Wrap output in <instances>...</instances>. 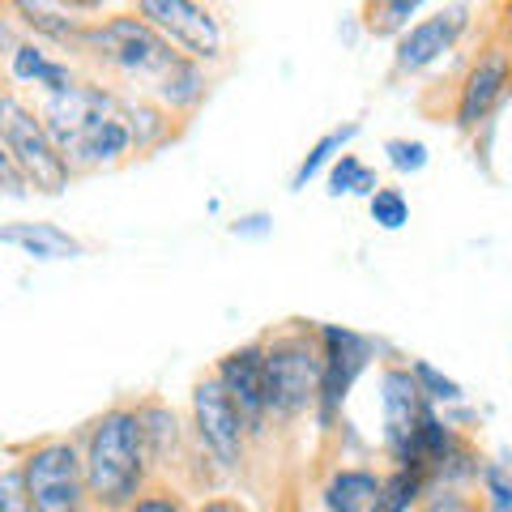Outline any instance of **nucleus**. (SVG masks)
<instances>
[{
    "mask_svg": "<svg viewBox=\"0 0 512 512\" xmlns=\"http://www.w3.org/2000/svg\"><path fill=\"white\" fill-rule=\"evenodd\" d=\"M47 60H52V52H47L43 43H35V39L13 43V52H9V73H13V82L39 86V77H43V69H47Z\"/></svg>",
    "mask_w": 512,
    "mask_h": 512,
    "instance_id": "nucleus-28",
    "label": "nucleus"
},
{
    "mask_svg": "<svg viewBox=\"0 0 512 512\" xmlns=\"http://www.w3.org/2000/svg\"><path fill=\"white\" fill-rule=\"evenodd\" d=\"M419 9V0H372V5H363V30L376 39H397L410 18H419Z\"/></svg>",
    "mask_w": 512,
    "mask_h": 512,
    "instance_id": "nucleus-23",
    "label": "nucleus"
},
{
    "mask_svg": "<svg viewBox=\"0 0 512 512\" xmlns=\"http://www.w3.org/2000/svg\"><path fill=\"white\" fill-rule=\"evenodd\" d=\"M406 367H410V376H414V384L423 389V397L431 406H457V402H466V389L453 380V376H444L436 363L431 359H406Z\"/></svg>",
    "mask_w": 512,
    "mask_h": 512,
    "instance_id": "nucleus-24",
    "label": "nucleus"
},
{
    "mask_svg": "<svg viewBox=\"0 0 512 512\" xmlns=\"http://www.w3.org/2000/svg\"><path fill=\"white\" fill-rule=\"evenodd\" d=\"M265 350L261 338H252L244 346H231L210 372L218 376V384L227 389V397L235 402L239 419H244L248 436L252 440H265L269 436V406H265Z\"/></svg>",
    "mask_w": 512,
    "mask_h": 512,
    "instance_id": "nucleus-13",
    "label": "nucleus"
},
{
    "mask_svg": "<svg viewBox=\"0 0 512 512\" xmlns=\"http://www.w3.org/2000/svg\"><path fill=\"white\" fill-rule=\"evenodd\" d=\"M384 158H389V167L397 175H419L431 154H427V146L419 137H389L384 141Z\"/></svg>",
    "mask_w": 512,
    "mask_h": 512,
    "instance_id": "nucleus-29",
    "label": "nucleus"
},
{
    "mask_svg": "<svg viewBox=\"0 0 512 512\" xmlns=\"http://www.w3.org/2000/svg\"><path fill=\"white\" fill-rule=\"evenodd\" d=\"M325 180H329V197H372V192L380 188L376 171L367 167L359 154H350V150L333 158V167L325 171Z\"/></svg>",
    "mask_w": 512,
    "mask_h": 512,
    "instance_id": "nucleus-22",
    "label": "nucleus"
},
{
    "mask_svg": "<svg viewBox=\"0 0 512 512\" xmlns=\"http://www.w3.org/2000/svg\"><path fill=\"white\" fill-rule=\"evenodd\" d=\"M128 128H133V154H154L163 150L167 141H175L180 133V120L167 116L158 103L141 99V94H128Z\"/></svg>",
    "mask_w": 512,
    "mask_h": 512,
    "instance_id": "nucleus-19",
    "label": "nucleus"
},
{
    "mask_svg": "<svg viewBox=\"0 0 512 512\" xmlns=\"http://www.w3.org/2000/svg\"><path fill=\"white\" fill-rule=\"evenodd\" d=\"M0 244L22 248L35 261H69V256H82V239H73L56 222H0Z\"/></svg>",
    "mask_w": 512,
    "mask_h": 512,
    "instance_id": "nucleus-17",
    "label": "nucleus"
},
{
    "mask_svg": "<svg viewBox=\"0 0 512 512\" xmlns=\"http://www.w3.org/2000/svg\"><path fill=\"white\" fill-rule=\"evenodd\" d=\"M0 146H5V154L26 175L30 192L60 197V192L73 184V171L60 158V150L52 146V137H47L39 107L22 99L18 90H0Z\"/></svg>",
    "mask_w": 512,
    "mask_h": 512,
    "instance_id": "nucleus-6",
    "label": "nucleus"
},
{
    "mask_svg": "<svg viewBox=\"0 0 512 512\" xmlns=\"http://www.w3.org/2000/svg\"><path fill=\"white\" fill-rule=\"evenodd\" d=\"M77 56L90 60L94 69H103L107 77H116V82H124L128 94H141V99H150L154 86L175 69V60H188L150 22H141L133 9L94 18L86 26L82 43H77Z\"/></svg>",
    "mask_w": 512,
    "mask_h": 512,
    "instance_id": "nucleus-3",
    "label": "nucleus"
},
{
    "mask_svg": "<svg viewBox=\"0 0 512 512\" xmlns=\"http://www.w3.org/2000/svg\"><path fill=\"white\" fill-rule=\"evenodd\" d=\"M18 466L35 512H94L77 436H39L22 448Z\"/></svg>",
    "mask_w": 512,
    "mask_h": 512,
    "instance_id": "nucleus-7",
    "label": "nucleus"
},
{
    "mask_svg": "<svg viewBox=\"0 0 512 512\" xmlns=\"http://www.w3.org/2000/svg\"><path fill=\"white\" fill-rule=\"evenodd\" d=\"M0 197H13V201H22L30 197V184H26V175L18 171V163L5 154V146H0Z\"/></svg>",
    "mask_w": 512,
    "mask_h": 512,
    "instance_id": "nucleus-32",
    "label": "nucleus"
},
{
    "mask_svg": "<svg viewBox=\"0 0 512 512\" xmlns=\"http://www.w3.org/2000/svg\"><path fill=\"white\" fill-rule=\"evenodd\" d=\"M0 512H35L18 461H0Z\"/></svg>",
    "mask_w": 512,
    "mask_h": 512,
    "instance_id": "nucleus-31",
    "label": "nucleus"
},
{
    "mask_svg": "<svg viewBox=\"0 0 512 512\" xmlns=\"http://www.w3.org/2000/svg\"><path fill=\"white\" fill-rule=\"evenodd\" d=\"M13 13H18V22L35 35V43H56L64 47V52H77V43H82L86 26L94 18H86V13H103V5H52V0H18L13 5Z\"/></svg>",
    "mask_w": 512,
    "mask_h": 512,
    "instance_id": "nucleus-15",
    "label": "nucleus"
},
{
    "mask_svg": "<svg viewBox=\"0 0 512 512\" xmlns=\"http://www.w3.org/2000/svg\"><path fill=\"white\" fill-rule=\"evenodd\" d=\"M431 410V402L423 397V389L414 384L410 367L402 359H389L380 367V419H384V457L397 461L402 448L410 444L414 427Z\"/></svg>",
    "mask_w": 512,
    "mask_h": 512,
    "instance_id": "nucleus-14",
    "label": "nucleus"
},
{
    "mask_svg": "<svg viewBox=\"0 0 512 512\" xmlns=\"http://www.w3.org/2000/svg\"><path fill=\"white\" fill-rule=\"evenodd\" d=\"M39 120L52 146L69 163L73 180L90 171H111L133 158L128 128V90L82 77L69 94H39Z\"/></svg>",
    "mask_w": 512,
    "mask_h": 512,
    "instance_id": "nucleus-1",
    "label": "nucleus"
},
{
    "mask_svg": "<svg viewBox=\"0 0 512 512\" xmlns=\"http://www.w3.org/2000/svg\"><path fill=\"white\" fill-rule=\"evenodd\" d=\"M512 94V47L508 43H487L478 52L466 73L457 82V94H453V128L461 137H474L483 128L500 103Z\"/></svg>",
    "mask_w": 512,
    "mask_h": 512,
    "instance_id": "nucleus-10",
    "label": "nucleus"
},
{
    "mask_svg": "<svg viewBox=\"0 0 512 512\" xmlns=\"http://www.w3.org/2000/svg\"><path fill=\"white\" fill-rule=\"evenodd\" d=\"M355 137H359V124L329 128V133L320 137L308 154H303V163H299V167H295V175H291V188H295V192H303V188H308V184L316 180L320 171H329V167H333V158L350 150V141H355Z\"/></svg>",
    "mask_w": 512,
    "mask_h": 512,
    "instance_id": "nucleus-20",
    "label": "nucleus"
},
{
    "mask_svg": "<svg viewBox=\"0 0 512 512\" xmlns=\"http://www.w3.org/2000/svg\"><path fill=\"white\" fill-rule=\"evenodd\" d=\"M269 427L308 419L320 397V333L312 320H282L261 333Z\"/></svg>",
    "mask_w": 512,
    "mask_h": 512,
    "instance_id": "nucleus-4",
    "label": "nucleus"
},
{
    "mask_svg": "<svg viewBox=\"0 0 512 512\" xmlns=\"http://www.w3.org/2000/svg\"><path fill=\"white\" fill-rule=\"evenodd\" d=\"M205 99H210V69H201L197 60H175V69L150 94V103H158L175 120H188Z\"/></svg>",
    "mask_w": 512,
    "mask_h": 512,
    "instance_id": "nucleus-16",
    "label": "nucleus"
},
{
    "mask_svg": "<svg viewBox=\"0 0 512 512\" xmlns=\"http://www.w3.org/2000/svg\"><path fill=\"white\" fill-rule=\"evenodd\" d=\"M137 423H141V440H146V457L154 478H167V483H180L197 461V448L188 436V419L175 410L167 397H137L133 402Z\"/></svg>",
    "mask_w": 512,
    "mask_h": 512,
    "instance_id": "nucleus-12",
    "label": "nucleus"
},
{
    "mask_svg": "<svg viewBox=\"0 0 512 512\" xmlns=\"http://www.w3.org/2000/svg\"><path fill=\"white\" fill-rule=\"evenodd\" d=\"M120 512H192V504H188V487L167 483V478H154V483L141 491L128 508H120Z\"/></svg>",
    "mask_w": 512,
    "mask_h": 512,
    "instance_id": "nucleus-26",
    "label": "nucleus"
},
{
    "mask_svg": "<svg viewBox=\"0 0 512 512\" xmlns=\"http://www.w3.org/2000/svg\"><path fill=\"white\" fill-rule=\"evenodd\" d=\"M269 227H274V218L269 214H248V218H239L235 222V235H269Z\"/></svg>",
    "mask_w": 512,
    "mask_h": 512,
    "instance_id": "nucleus-34",
    "label": "nucleus"
},
{
    "mask_svg": "<svg viewBox=\"0 0 512 512\" xmlns=\"http://www.w3.org/2000/svg\"><path fill=\"white\" fill-rule=\"evenodd\" d=\"M82 448V474L94 512H120L154 483L146 440L133 402H111L77 431Z\"/></svg>",
    "mask_w": 512,
    "mask_h": 512,
    "instance_id": "nucleus-2",
    "label": "nucleus"
},
{
    "mask_svg": "<svg viewBox=\"0 0 512 512\" xmlns=\"http://www.w3.org/2000/svg\"><path fill=\"white\" fill-rule=\"evenodd\" d=\"M188 436L192 448L210 461V470L222 478H239L248 470V448L252 436L244 419H239L235 402L227 397V389L218 384L214 372L197 376L192 384V397H188Z\"/></svg>",
    "mask_w": 512,
    "mask_h": 512,
    "instance_id": "nucleus-5",
    "label": "nucleus"
},
{
    "mask_svg": "<svg viewBox=\"0 0 512 512\" xmlns=\"http://www.w3.org/2000/svg\"><path fill=\"white\" fill-rule=\"evenodd\" d=\"M367 214H372V222H376L380 231H402L406 222H410V201H406L402 188L380 184L372 197H367Z\"/></svg>",
    "mask_w": 512,
    "mask_h": 512,
    "instance_id": "nucleus-25",
    "label": "nucleus"
},
{
    "mask_svg": "<svg viewBox=\"0 0 512 512\" xmlns=\"http://www.w3.org/2000/svg\"><path fill=\"white\" fill-rule=\"evenodd\" d=\"M478 500H483V512H512V470L495 466V461H483Z\"/></svg>",
    "mask_w": 512,
    "mask_h": 512,
    "instance_id": "nucleus-27",
    "label": "nucleus"
},
{
    "mask_svg": "<svg viewBox=\"0 0 512 512\" xmlns=\"http://www.w3.org/2000/svg\"><path fill=\"white\" fill-rule=\"evenodd\" d=\"M316 333H320V397H316L312 419L320 431H333L346 410L350 389L372 367L380 342L350 325H316Z\"/></svg>",
    "mask_w": 512,
    "mask_h": 512,
    "instance_id": "nucleus-8",
    "label": "nucleus"
},
{
    "mask_svg": "<svg viewBox=\"0 0 512 512\" xmlns=\"http://www.w3.org/2000/svg\"><path fill=\"white\" fill-rule=\"evenodd\" d=\"M423 495H427V478L419 470H389V474H380V491H376V500L367 512H414L423 504Z\"/></svg>",
    "mask_w": 512,
    "mask_h": 512,
    "instance_id": "nucleus-21",
    "label": "nucleus"
},
{
    "mask_svg": "<svg viewBox=\"0 0 512 512\" xmlns=\"http://www.w3.org/2000/svg\"><path fill=\"white\" fill-rule=\"evenodd\" d=\"M133 13L141 22H150L180 56L197 60L201 69L227 60V26L210 5H197V0H141V5H133Z\"/></svg>",
    "mask_w": 512,
    "mask_h": 512,
    "instance_id": "nucleus-9",
    "label": "nucleus"
},
{
    "mask_svg": "<svg viewBox=\"0 0 512 512\" xmlns=\"http://www.w3.org/2000/svg\"><path fill=\"white\" fill-rule=\"evenodd\" d=\"M414 512H483V500L466 487H427L423 504Z\"/></svg>",
    "mask_w": 512,
    "mask_h": 512,
    "instance_id": "nucleus-30",
    "label": "nucleus"
},
{
    "mask_svg": "<svg viewBox=\"0 0 512 512\" xmlns=\"http://www.w3.org/2000/svg\"><path fill=\"white\" fill-rule=\"evenodd\" d=\"M474 9L470 5H440L427 18H414L402 35L393 39V77L427 73L436 60L457 52V43L470 35Z\"/></svg>",
    "mask_w": 512,
    "mask_h": 512,
    "instance_id": "nucleus-11",
    "label": "nucleus"
},
{
    "mask_svg": "<svg viewBox=\"0 0 512 512\" xmlns=\"http://www.w3.org/2000/svg\"><path fill=\"white\" fill-rule=\"evenodd\" d=\"M192 512H252V504L239 500V495H231V491H210L192 504Z\"/></svg>",
    "mask_w": 512,
    "mask_h": 512,
    "instance_id": "nucleus-33",
    "label": "nucleus"
},
{
    "mask_svg": "<svg viewBox=\"0 0 512 512\" xmlns=\"http://www.w3.org/2000/svg\"><path fill=\"white\" fill-rule=\"evenodd\" d=\"M380 491L376 466H333L320 483V504L325 512H367Z\"/></svg>",
    "mask_w": 512,
    "mask_h": 512,
    "instance_id": "nucleus-18",
    "label": "nucleus"
},
{
    "mask_svg": "<svg viewBox=\"0 0 512 512\" xmlns=\"http://www.w3.org/2000/svg\"><path fill=\"white\" fill-rule=\"evenodd\" d=\"M504 22H508V26H512V5H508V9H504Z\"/></svg>",
    "mask_w": 512,
    "mask_h": 512,
    "instance_id": "nucleus-35",
    "label": "nucleus"
}]
</instances>
